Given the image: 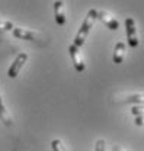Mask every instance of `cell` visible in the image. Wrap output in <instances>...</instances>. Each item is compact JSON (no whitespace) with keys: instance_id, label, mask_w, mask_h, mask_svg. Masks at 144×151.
<instances>
[{"instance_id":"cell-6","label":"cell","mask_w":144,"mask_h":151,"mask_svg":"<svg viewBox=\"0 0 144 151\" xmlns=\"http://www.w3.org/2000/svg\"><path fill=\"white\" fill-rule=\"evenodd\" d=\"M13 35L19 39H25V41H36L41 38L38 32L31 31V29H23V28H13Z\"/></svg>"},{"instance_id":"cell-1","label":"cell","mask_w":144,"mask_h":151,"mask_svg":"<svg viewBox=\"0 0 144 151\" xmlns=\"http://www.w3.org/2000/svg\"><path fill=\"white\" fill-rule=\"evenodd\" d=\"M96 15H98V10H95V9H90L89 12H88V16L85 18L80 29H79V32H77V35L74 38V42H73V45H76L77 48H80L85 44L86 38L89 35V31L92 29V26H93V22L96 20Z\"/></svg>"},{"instance_id":"cell-13","label":"cell","mask_w":144,"mask_h":151,"mask_svg":"<svg viewBox=\"0 0 144 151\" xmlns=\"http://www.w3.org/2000/svg\"><path fill=\"white\" fill-rule=\"evenodd\" d=\"M95 151H106V148H105V141H103V139H98V141H96Z\"/></svg>"},{"instance_id":"cell-5","label":"cell","mask_w":144,"mask_h":151,"mask_svg":"<svg viewBox=\"0 0 144 151\" xmlns=\"http://www.w3.org/2000/svg\"><path fill=\"white\" fill-rule=\"evenodd\" d=\"M96 19H99L105 26H108L111 31H117L119 28V22L115 16H112L109 12H105V10H98V15H96Z\"/></svg>"},{"instance_id":"cell-7","label":"cell","mask_w":144,"mask_h":151,"mask_svg":"<svg viewBox=\"0 0 144 151\" xmlns=\"http://www.w3.org/2000/svg\"><path fill=\"white\" fill-rule=\"evenodd\" d=\"M54 16L57 25L63 26L66 23V12H64V1H54Z\"/></svg>"},{"instance_id":"cell-12","label":"cell","mask_w":144,"mask_h":151,"mask_svg":"<svg viewBox=\"0 0 144 151\" xmlns=\"http://www.w3.org/2000/svg\"><path fill=\"white\" fill-rule=\"evenodd\" d=\"M13 29V23L10 20H0V31H10Z\"/></svg>"},{"instance_id":"cell-9","label":"cell","mask_w":144,"mask_h":151,"mask_svg":"<svg viewBox=\"0 0 144 151\" xmlns=\"http://www.w3.org/2000/svg\"><path fill=\"white\" fill-rule=\"evenodd\" d=\"M0 121L4 124V125H12V118H10V115L9 112L6 111V106L3 105V100H1V97H0Z\"/></svg>"},{"instance_id":"cell-4","label":"cell","mask_w":144,"mask_h":151,"mask_svg":"<svg viewBox=\"0 0 144 151\" xmlns=\"http://www.w3.org/2000/svg\"><path fill=\"white\" fill-rule=\"evenodd\" d=\"M28 61V54L26 52H20L16 58H15V61L12 63V65L9 67V70H7V76L10 77V78H15V77H18L19 71L22 70V67H23V64Z\"/></svg>"},{"instance_id":"cell-2","label":"cell","mask_w":144,"mask_h":151,"mask_svg":"<svg viewBox=\"0 0 144 151\" xmlns=\"http://www.w3.org/2000/svg\"><path fill=\"white\" fill-rule=\"evenodd\" d=\"M125 32H127V41H128V45L135 48L138 47L140 41L137 37V29H135V22L132 18H127L125 19Z\"/></svg>"},{"instance_id":"cell-11","label":"cell","mask_w":144,"mask_h":151,"mask_svg":"<svg viewBox=\"0 0 144 151\" xmlns=\"http://www.w3.org/2000/svg\"><path fill=\"white\" fill-rule=\"evenodd\" d=\"M51 145H53V150L54 151H67L66 150V147L63 145L61 139H54V141L51 142Z\"/></svg>"},{"instance_id":"cell-8","label":"cell","mask_w":144,"mask_h":151,"mask_svg":"<svg viewBox=\"0 0 144 151\" xmlns=\"http://www.w3.org/2000/svg\"><path fill=\"white\" fill-rule=\"evenodd\" d=\"M124 57H125V42H118L114 48L112 60L115 64H121L124 61Z\"/></svg>"},{"instance_id":"cell-10","label":"cell","mask_w":144,"mask_h":151,"mask_svg":"<svg viewBox=\"0 0 144 151\" xmlns=\"http://www.w3.org/2000/svg\"><path fill=\"white\" fill-rule=\"evenodd\" d=\"M127 103H137V105H141L143 106V93H138V94H132V96H128L125 99Z\"/></svg>"},{"instance_id":"cell-3","label":"cell","mask_w":144,"mask_h":151,"mask_svg":"<svg viewBox=\"0 0 144 151\" xmlns=\"http://www.w3.org/2000/svg\"><path fill=\"white\" fill-rule=\"evenodd\" d=\"M69 52H70V57H72L73 65H74L76 71L82 73V71L86 68V64H85V61H83V55H82L80 50H79L76 45H73L72 44V45L69 47Z\"/></svg>"},{"instance_id":"cell-14","label":"cell","mask_w":144,"mask_h":151,"mask_svg":"<svg viewBox=\"0 0 144 151\" xmlns=\"http://www.w3.org/2000/svg\"><path fill=\"white\" fill-rule=\"evenodd\" d=\"M141 111H143V106L141 105H137V106H134L131 109V113L135 115V116H141Z\"/></svg>"},{"instance_id":"cell-15","label":"cell","mask_w":144,"mask_h":151,"mask_svg":"<svg viewBox=\"0 0 144 151\" xmlns=\"http://www.w3.org/2000/svg\"><path fill=\"white\" fill-rule=\"evenodd\" d=\"M135 125L143 127V116H135Z\"/></svg>"}]
</instances>
